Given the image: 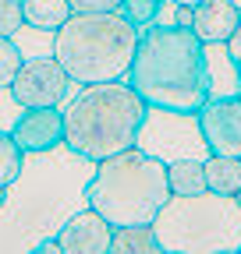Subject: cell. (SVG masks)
<instances>
[{"label": "cell", "mask_w": 241, "mask_h": 254, "mask_svg": "<svg viewBox=\"0 0 241 254\" xmlns=\"http://www.w3.org/2000/svg\"><path fill=\"white\" fill-rule=\"evenodd\" d=\"M93 159L68 145L46 152H25L18 177L7 184L0 205V254H32L46 237H57L64 219L85 208V184Z\"/></svg>", "instance_id": "6da1fadb"}, {"label": "cell", "mask_w": 241, "mask_h": 254, "mask_svg": "<svg viewBox=\"0 0 241 254\" xmlns=\"http://www.w3.org/2000/svg\"><path fill=\"white\" fill-rule=\"evenodd\" d=\"M124 81L142 95L145 106L195 113L209 99L202 39L192 32V25H145L138 32Z\"/></svg>", "instance_id": "7a4b0ae2"}, {"label": "cell", "mask_w": 241, "mask_h": 254, "mask_svg": "<svg viewBox=\"0 0 241 254\" xmlns=\"http://www.w3.org/2000/svg\"><path fill=\"white\" fill-rule=\"evenodd\" d=\"M167 198V163L138 145L100 159L85 184V205L96 208L110 226H149Z\"/></svg>", "instance_id": "3957f363"}, {"label": "cell", "mask_w": 241, "mask_h": 254, "mask_svg": "<svg viewBox=\"0 0 241 254\" xmlns=\"http://www.w3.org/2000/svg\"><path fill=\"white\" fill-rule=\"evenodd\" d=\"M138 28L120 11H71L53 32L50 53L75 85L120 81L131 67Z\"/></svg>", "instance_id": "277c9868"}, {"label": "cell", "mask_w": 241, "mask_h": 254, "mask_svg": "<svg viewBox=\"0 0 241 254\" xmlns=\"http://www.w3.org/2000/svg\"><path fill=\"white\" fill-rule=\"evenodd\" d=\"M60 113H64V145L100 163V159L135 145V131L142 124L145 103L120 78V81L82 85Z\"/></svg>", "instance_id": "5b68a950"}, {"label": "cell", "mask_w": 241, "mask_h": 254, "mask_svg": "<svg viewBox=\"0 0 241 254\" xmlns=\"http://www.w3.org/2000/svg\"><path fill=\"white\" fill-rule=\"evenodd\" d=\"M149 226L163 254H241V205L234 194H170Z\"/></svg>", "instance_id": "8992f818"}, {"label": "cell", "mask_w": 241, "mask_h": 254, "mask_svg": "<svg viewBox=\"0 0 241 254\" xmlns=\"http://www.w3.org/2000/svg\"><path fill=\"white\" fill-rule=\"evenodd\" d=\"M135 145L149 155H156L160 163L209 155V145H206L202 127H199V113L167 110V106H145L142 124L135 131Z\"/></svg>", "instance_id": "52a82bcc"}, {"label": "cell", "mask_w": 241, "mask_h": 254, "mask_svg": "<svg viewBox=\"0 0 241 254\" xmlns=\"http://www.w3.org/2000/svg\"><path fill=\"white\" fill-rule=\"evenodd\" d=\"M68 85L71 78L64 74V67L57 64L53 53H36V57H25L18 74L11 78V95L18 99L21 110H32V106H60L68 99Z\"/></svg>", "instance_id": "ba28073f"}, {"label": "cell", "mask_w": 241, "mask_h": 254, "mask_svg": "<svg viewBox=\"0 0 241 254\" xmlns=\"http://www.w3.org/2000/svg\"><path fill=\"white\" fill-rule=\"evenodd\" d=\"M202 138L213 155H241V92L209 95L195 110Z\"/></svg>", "instance_id": "9c48e42d"}, {"label": "cell", "mask_w": 241, "mask_h": 254, "mask_svg": "<svg viewBox=\"0 0 241 254\" xmlns=\"http://www.w3.org/2000/svg\"><path fill=\"white\" fill-rule=\"evenodd\" d=\"M110 237H114V226L89 205L68 215L64 226L57 230L60 254H110Z\"/></svg>", "instance_id": "30bf717a"}, {"label": "cell", "mask_w": 241, "mask_h": 254, "mask_svg": "<svg viewBox=\"0 0 241 254\" xmlns=\"http://www.w3.org/2000/svg\"><path fill=\"white\" fill-rule=\"evenodd\" d=\"M11 138L21 152H46V148L64 145V113L57 106L21 110V117L11 127Z\"/></svg>", "instance_id": "8fae6325"}, {"label": "cell", "mask_w": 241, "mask_h": 254, "mask_svg": "<svg viewBox=\"0 0 241 254\" xmlns=\"http://www.w3.org/2000/svg\"><path fill=\"white\" fill-rule=\"evenodd\" d=\"M238 21H241V11L231 0H199L192 7V32L202 43H227Z\"/></svg>", "instance_id": "7c38bea8"}, {"label": "cell", "mask_w": 241, "mask_h": 254, "mask_svg": "<svg viewBox=\"0 0 241 254\" xmlns=\"http://www.w3.org/2000/svg\"><path fill=\"white\" fill-rule=\"evenodd\" d=\"M202 60H206V92L209 95H234V92H241L238 64H234L227 43H202Z\"/></svg>", "instance_id": "4fadbf2b"}, {"label": "cell", "mask_w": 241, "mask_h": 254, "mask_svg": "<svg viewBox=\"0 0 241 254\" xmlns=\"http://www.w3.org/2000/svg\"><path fill=\"white\" fill-rule=\"evenodd\" d=\"M202 170H206V190H217V194H238L241 190V155L209 152L202 159Z\"/></svg>", "instance_id": "5bb4252c"}, {"label": "cell", "mask_w": 241, "mask_h": 254, "mask_svg": "<svg viewBox=\"0 0 241 254\" xmlns=\"http://www.w3.org/2000/svg\"><path fill=\"white\" fill-rule=\"evenodd\" d=\"M21 14H25V28L57 32L71 18V4L68 0H21Z\"/></svg>", "instance_id": "9a60e30c"}, {"label": "cell", "mask_w": 241, "mask_h": 254, "mask_svg": "<svg viewBox=\"0 0 241 254\" xmlns=\"http://www.w3.org/2000/svg\"><path fill=\"white\" fill-rule=\"evenodd\" d=\"M110 254H163L153 226H114Z\"/></svg>", "instance_id": "2e32d148"}, {"label": "cell", "mask_w": 241, "mask_h": 254, "mask_svg": "<svg viewBox=\"0 0 241 254\" xmlns=\"http://www.w3.org/2000/svg\"><path fill=\"white\" fill-rule=\"evenodd\" d=\"M167 184H170V194H202L206 190L202 159H174V163H167Z\"/></svg>", "instance_id": "e0dca14e"}, {"label": "cell", "mask_w": 241, "mask_h": 254, "mask_svg": "<svg viewBox=\"0 0 241 254\" xmlns=\"http://www.w3.org/2000/svg\"><path fill=\"white\" fill-rule=\"evenodd\" d=\"M21 159H25V152L14 145V138H11V131H0V184H11L14 177H18V170H21Z\"/></svg>", "instance_id": "ac0fdd59"}, {"label": "cell", "mask_w": 241, "mask_h": 254, "mask_svg": "<svg viewBox=\"0 0 241 254\" xmlns=\"http://www.w3.org/2000/svg\"><path fill=\"white\" fill-rule=\"evenodd\" d=\"M160 7H163V0H120V14H124L138 32L145 28V25H153L156 21V14H160Z\"/></svg>", "instance_id": "d6986e66"}, {"label": "cell", "mask_w": 241, "mask_h": 254, "mask_svg": "<svg viewBox=\"0 0 241 254\" xmlns=\"http://www.w3.org/2000/svg\"><path fill=\"white\" fill-rule=\"evenodd\" d=\"M21 60H25V53H21V46L14 39H0V88L11 85V78L21 67Z\"/></svg>", "instance_id": "ffe728a7"}, {"label": "cell", "mask_w": 241, "mask_h": 254, "mask_svg": "<svg viewBox=\"0 0 241 254\" xmlns=\"http://www.w3.org/2000/svg\"><path fill=\"white\" fill-rule=\"evenodd\" d=\"M21 25H25L21 0H0V39H11Z\"/></svg>", "instance_id": "44dd1931"}, {"label": "cell", "mask_w": 241, "mask_h": 254, "mask_svg": "<svg viewBox=\"0 0 241 254\" xmlns=\"http://www.w3.org/2000/svg\"><path fill=\"white\" fill-rule=\"evenodd\" d=\"M18 117H21L18 99L11 95V88H0V131H11Z\"/></svg>", "instance_id": "7402d4cb"}, {"label": "cell", "mask_w": 241, "mask_h": 254, "mask_svg": "<svg viewBox=\"0 0 241 254\" xmlns=\"http://www.w3.org/2000/svg\"><path fill=\"white\" fill-rule=\"evenodd\" d=\"M71 11H117L120 0H68Z\"/></svg>", "instance_id": "603a6c76"}, {"label": "cell", "mask_w": 241, "mask_h": 254, "mask_svg": "<svg viewBox=\"0 0 241 254\" xmlns=\"http://www.w3.org/2000/svg\"><path fill=\"white\" fill-rule=\"evenodd\" d=\"M227 50H231V57H234V64H238V78H241V21H238V28L231 32Z\"/></svg>", "instance_id": "cb8c5ba5"}, {"label": "cell", "mask_w": 241, "mask_h": 254, "mask_svg": "<svg viewBox=\"0 0 241 254\" xmlns=\"http://www.w3.org/2000/svg\"><path fill=\"white\" fill-rule=\"evenodd\" d=\"M4 198H7V187H4V184H0V205H4Z\"/></svg>", "instance_id": "d4e9b609"}, {"label": "cell", "mask_w": 241, "mask_h": 254, "mask_svg": "<svg viewBox=\"0 0 241 254\" xmlns=\"http://www.w3.org/2000/svg\"><path fill=\"white\" fill-rule=\"evenodd\" d=\"M174 4H188V7H195V4H199V0H174Z\"/></svg>", "instance_id": "484cf974"}, {"label": "cell", "mask_w": 241, "mask_h": 254, "mask_svg": "<svg viewBox=\"0 0 241 254\" xmlns=\"http://www.w3.org/2000/svg\"><path fill=\"white\" fill-rule=\"evenodd\" d=\"M231 4H234V7H238V11H241V0H231Z\"/></svg>", "instance_id": "4316f807"}, {"label": "cell", "mask_w": 241, "mask_h": 254, "mask_svg": "<svg viewBox=\"0 0 241 254\" xmlns=\"http://www.w3.org/2000/svg\"><path fill=\"white\" fill-rule=\"evenodd\" d=\"M234 198H238V205H241V190H238V194H234Z\"/></svg>", "instance_id": "83f0119b"}]
</instances>
